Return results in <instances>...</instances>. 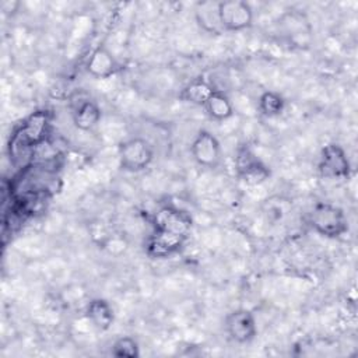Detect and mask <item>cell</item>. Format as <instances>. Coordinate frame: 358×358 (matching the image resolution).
Listing matches in <instances>:
<instances>
[{
    "mask_svg": "<svg viewBox=\"0 0 358 358\" xmlns=\"http://www.w3.org/2000/svg\"><path fill=\"white\" fill-rule=\"evenodd\" d=\"M52 131V113L48 109H36L27 115L14 127L10 137L13 154L28 151L45 144Z\"/></svg>",
    "mask_w": 358,
    "mask_h": 358,
    "instance_id": "1",
    "label": "cell"
},
{
    "mask_svg": "<svg viewBox=\"0 0 358 358\" xmlns=\"http://www.w3.org/2000/svg\"><path fill=\"white\" fill-rule=\"evenodd\" d=\"M309 225L320 236L337 239L348 232V218L344 210L329 201H319L309 213Z\"/></svg>",
    "mask_w": 358,
    "mask_h": 358,
    "instance_id": "2",
    "label": "cell"
},
{
    "mask_svg": "<svg viewBox=\"0 0 358 358\" xmlns=\"http://www.w3.org/2000/svg\"><path fill=\"white\" fill-rule=\"evenodd\" d=\"M234 169L236 178L249 186L262 185L271 176L270 166L248 143H242L236 147L234 155Z\"/></svg>",
    "mask_w": 358,
    "mask_h": 358,
    "instance_id": "3",
    "label": "cell"
},
{
    "mask_svg": "<svg viewBox=\"0 0 358 358\" xmlns=\"http://www.w3.org/2000/svg\"><path fill=\"white\" fill-rule=\"evenodd\" d=\"M154 161V147L144 137H130L117 145V162L123 172L138 173Z\"/></svg>",
    "mask_w": 358,
    "mask_h": 358,
    "instance_id": "4",
    "label": "cell"
},
{
    "mask_svg": "<svg viewBox=\"0 0 358 358\" xmlns=\"http://www.w3.org/2000/svg\"><path fill=\"white\" fill-rule=\"evenodd\" d=\"M317 172L320 178L329 180L348 179L352 166L344 147L338 143H327L323 145L319 154Z\"/></svg>",
    "mask_w": 358,
    "mask_h": 358,
    "instance_id": "5",
    "label": "cell"
},
{
    "mask_svg": "<svg viewBox=\"0 0 358 358\" xmlns=\"http://www.w3.org/2000/svg\"><path fill=\"white\" fill-rule=\"evenodd\" d=\"M190 155L199 166L213 171L222 162V147L210 130L200 129L192 138Z\"/></svg>",
    "mask_w": 358,
    "mask_h": 358,
    "instance_id": "6",
    "label": "cell"
},
{
    "mask_svg": "<svg viewBox=\"0 0 358 358\" xmlns=\"http://www.w3.org/2000/svg\"><path fill=\"white\" fill-rule=\"evenodd\" d=\"M151 222L154 231H164L182 236H189L193 227L190 213L175 204L159 206L152 214Z\"/></svg>",
    "mask_w": 358,
    "mask_h": 358,
    "instance_id": "7",
    "label": "cell"
},
{
    "mask_svg": "<svg viewBox=\"0 0 358 358\" xmlns=\"http://www.w3.org/2000/svg\"><path fill=\"white\" fill-rule=\"evenodd\" d=\"M220 22L224 32H241L253 25L255 13L248 1H218Z\"/></svg>",
    "mask_w": 358,
    "mask_h": 358,
    "instance_id": "8",
    "label": "cell"
},
{
    "mask_svg": "<svg viewBox=\"0 0 358 358\" xmlns=\"http://www.w3.org/2000/svg\"><path fill=\"white\" fill-rule=\"evenodd\" d=\"M227 336L236 344H249L257 336L256 316L250 309L236 308L227 313L224 319Z\"/></svg>",
    "mask_w": 358,
    "mask_h": 358,
    "instance_id": "9",
    "label": "cell"
},
{
    "mask_svg": "<svg viewBox=\"0 0 358 358\" xmlns=\"http://www.w3.org/2000/svg\"><path fill=\"white\" fill-rule=\"evenodd\" d=\"M187 238L189 236L152 229V234L145 241L144 252L150 259H169L183 249Z\"/></svg>",
    "mask_w": 358,
    "mask_h": 358,
    "instance_id": "10",
    "label": "cell"
},
{
    "mask_svg": "<svg viewBox=\"0 0 358 358\" xmlns=\"http://www.w3.org/2000/svg\"><path fill=\"white\" fill-rule=\"evenodd\" d=\"M84 69L95 80H105L117 74L122 70V64L110 49L102 43L91 50Z\"/></svg>",
    "mask_w": 358,
    "mask_h": 358,
    "instance_id": "11",
    "label": "cell"
},
{
    "mask_svg": "<svg viewBox=\"0 0 358 358\" xmlns=\"http://www.w3.org/2000/svg\"><path fill=\"white\" fill-rule=\"evenodd\" d=\"M102 119V110L96 101L90 98H78L71 108V120L77 130L91 131Z\"/></svg>",
    "mask_w": 358,
    "mask_h": 358,
    "instance_id": "12",
    "label": "cell"
},
{
    "mask_svg": "<svg viewBox=\"0 0 358 358\" xmlns=\"http://www.w3.org/2000/svg\"><path fill=\"white\" fill-rule=\"evenodd\" d=\"M85 317L98 331H108L115 323V310L105 298H92L87 303Z\"/></svg>",
    "mask_w": 358,
    "mask_h": 358,
    "instance_id": "13",
    "label": "cell"
},
{
    "mask_svg": "<svg viewBox=\"0 0 358 358\" xmlns=\"http://www.w3.org/2000/svg\"><path fill=\"white\" fill-rule=\"evenodd\" d=\"M215 90L217 88H214V85L206 77L199 76L196 78H192L187 84H185L179 91L178 96L179 101L185 103L203 108Z\"/></svg>",
    "mask_w": 358,
    "mask_h": 358,
    "instance_id": "14",
    "label": "cell"
},
{
    "mask_svg": "<svg viewBox=\"0 0 358 358\" xmlns=\"http://www.w3.org/2000/svg\"><path fill=\"white\" fill-rule=\"evenodd\" d=\"M194 21L201 31L210 35L222 34V27L218 14V1H200L193 10Z\"/></svg>",
    "mask_w": 358,
    "mask_h": 358,
    "instance_id": "15",
    "label": "cell"
},
{
    "mask_svg": "<svg viewBox=\"0 0 358 358\" xmlns=\"http://www.w3.org/2000/svg\"><path fill=\"white\" fill-rule=\"evenodd\" d=\"M204 113L213 122H225L235 113L231 98L221 90H215L203 106Z\"/></svg>",
    "mask_w": 358,
    "mask_h": 358,
    "instance_id": "16",
    "label": "cell"
},
{
    "mask_svg": "<svg viewBox=\"0 0 358 358\" xmlns=\"http://www.w3.org/2000/svg\"><path fill=\"white\" fill-rule=\"evenodd\" d=\"M287 106L285 98L273 90L263 91L259 98H257V110L262 116L267 119H274L278 117L284 113Z\"/></svg>",
    "mask_w": 358,
    "mask_h": 358,
    "instance_id": "17",
    "label": "cell"
},
{
    "mask_svg": "<svg viewBox=\"0 0 358 358\" xmlns=\"http://www.w3.org/2000/svg\"><path fill=\"white\" fill-rule=\"evenodd\" d=\"M110 355L117 358H138L140 345L131 336H120L110 345Z\"/></svg>",
    "mask_w": 358,
    "mask_h": 358,
    "instance_id": "18",
    "label": "cell"
}]
</instances>
